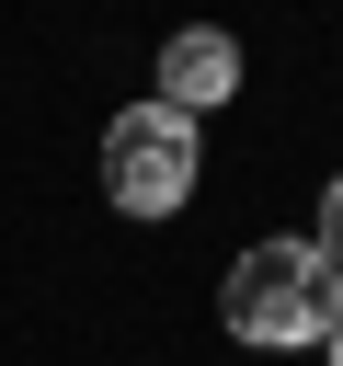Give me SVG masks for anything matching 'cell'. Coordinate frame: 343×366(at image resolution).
<instances>
[{
    "instance_id": "obj_5",
    "label": "cell",
    "mask_w": 343,
    "mask_h": 366,
    "mask_svg": "<svg viewBox=\"0 0 343 366\" xmlns=\"http://www.w3.org/2000/svg\"><path fill=\"white\" fill-rule=\"evenodd\" d=\"M320 366H343V320H332V332H320Z\"/></svg>"
},
{
    "instance_id": "obj_2",
    "label": "cell",
    "mask_w": 343,
    "mask_h": 366,
    "mask_svg": "<svg viewBox=\"0 0 343 366\" xmlns=\"http://www.w3.org/2000/svg\"><path fill=\"white\" fill-rule=\"evenodd\" d=\"M194 172H206V149H194V126H183L172 103H126V114L103 126V194H114L126 217H183Z\"/></svg>"
},
{
    "instance_id": "obj_3",
    "label": "cell",
    "mask_w": 343,
    "mask_h": 366,
    "mask_svg": "<svg viewBox=\"0 0 343 366\" xmlns=\"http://www.w3.org/2000/svg\"><path fill=\"white\" fill-rule=\"evenodd\" d=\"M229 92H240V46L206 34V23H183V34L160 46V92H149V103H172V114L194 126V114H217Z\"/></svg>"
},
{
    "instance_id": "obj_1",
    "label": "cell",
    "mask_w": 343,
    "mask_h": 366,
    "mask_svg": "<svg viewBox=\"0 0 343 366\" xmlns=\"http://www.w3.org/2000/svg\"><path fill=\"white\" fill-rule=\"evenodd\" d=\"M217 320L263 355H320V332L343 320V274L309 252V240H252L217 286Z\"/></svg>"
},
{
    "instance_id": "obj_4",
    "label": "cell",
    "mask_w": 343,
    "mask_h": 366,
    "mask_svg": "<svg viewBox=\"0 0 343 366\" xmlns=\"http://www.w3.org/2000/svg\"><path fill=\"white\" fill-rule=\"evenodd\" d=\"M309 252H320V263H332V274H343V183H332V194H320V240H309Z\"/></svg>"
}]
</instances>
